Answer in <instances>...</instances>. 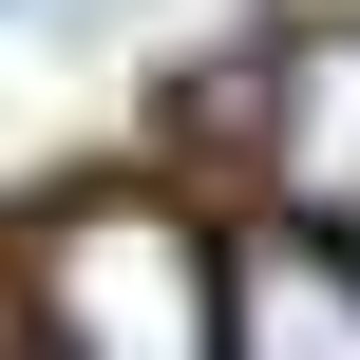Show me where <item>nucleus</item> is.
<instances>
[{
    "mask_svg": "<svg viewBox=\"0 0 360 360\" xmlns=\"http://www.w3.org/2000/svg\"><path fill=\"white\" fill-rule=\"evenodd\" d=\"M38 323H57V360H209V285H190L171 209H76L38 266Z\"/></svg>",
    "mask_w": 360,
    "mask_h": 360,
    "instance_id": "1",
    "label": "nucleus"
},
{
    "mask_svg": "<svg viewBox=\"0 0 360 360\" xmlns=\"http://www.w3.org/2000/svg\"><path fill=\"white\" fill-rule=\"evenodd\" d=\"M266 152H285L304 209H342V190H360V19H323L304 57H266Z\"/></svg>",
    "mask_w": 360,
    "mask_h": 360,
    "instance_id": "3",
    "label": "nucleus"
},
{
    "mask_svg": "<svg viewBox=\"0 0 360 360\" xmlns=\"http://www.w3.org/2000/svg\"><path fill=\"white\" fill-rule=\"evenodd\" d=\"M0 19H38V0H0Z\"/></svg>",
    "mask_w": 360,
    "mask_h": 360,
    "instance_id": "4",
    "label": "nucleus"
},
{
    "mask_svg": "<svg viewBox=\"0 0 360 360\" xmlns=\"http://www.w3.org/2000/svg\"><path fill=\"white\" fill-rule=\"evenodd\" d=\"M209 360H360V266L323 228H247L209 285Z\"/></svg>",
    "mask_w": 360,
    "mask_h": 360,
    "instance_id": "2",
    "label": "nucleus"
}]
</instances>
